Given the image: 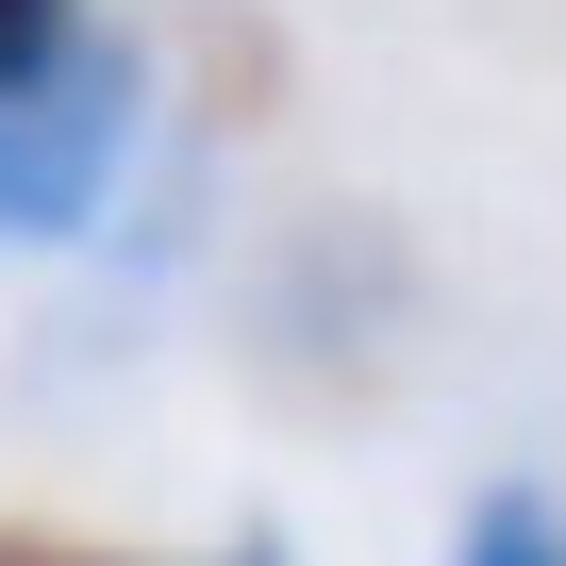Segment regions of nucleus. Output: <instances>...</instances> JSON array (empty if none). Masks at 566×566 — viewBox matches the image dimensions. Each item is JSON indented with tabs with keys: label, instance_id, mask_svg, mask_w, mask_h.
<instances>
[{
	"label": "nucleus",
	"instance_id": "obj_1",
	"mask_svg": "<svg viewBox=\"0 0 566 566\" xmlns=\"http://www.w3.org/2000/svg\"><path fill=\"white\" fill-rule=\"evenodd\" d=\"M134 150V51L117 34H67L51 67L0 84V233H84L101 184Z\"/></svg>",
	"mask_w": 566,
	"mask_h": 566
},
{
	"label": "nucleus",
	"instance_id": "obj_2",
	"mask_svg": "<svg viewBox=\"0 0 566 566\" xmlns=\"http://www.w3.org/2000/svg\"><path fill=\"white\" fill-rule=\"evenodd\" d=\"M450 566H566V500H533V483H500L483 516H467V549Z\"/></svg>",
	"mask_w": 566,
	"mask_h": 566
},
{
	"label": "nucleus",
	"instance_id": "obj_3",
	"mask_svg": "<svg viewBox=\"0 0 566 566\" xmlns=\"http://www.w3.org/2000/svg\"><path fill=\"white\" fill-rule=\"evenodd\" d=\"M0 566H184V549H84V533H0ZM200 566H266V549H200Z\"/></svg>",
	"mask_w": 566,
	"mask_h": 566
},
{
	"label": "nucleus",
	"instance_id": "obj_4",
	"mask_svg": "<svg viewBox=\"0 0 566 566\" xmlns=\"http://www.w3.org/2000/svg\"><path fill=\"white\" fill-rule=\"evenodd\" d=\"M84 34V0H0V84H18V67H51Z\"/></svg>",
	"mask_w": 566,
	"mask_h": 566
}]
</instances>
